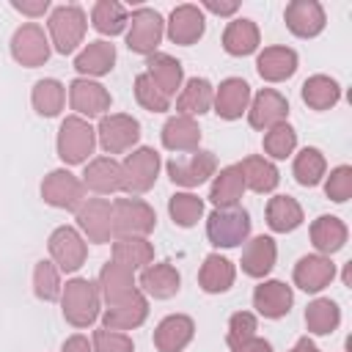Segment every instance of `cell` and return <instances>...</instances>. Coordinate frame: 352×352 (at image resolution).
<instances>
[{
    "label": "cell",
    "mask_w": 352,
    "mask_h": 352,
    "mask_svg": "<svg viewBox=\"0 0 352 352\" xmlns=\"http://www.w3.org/2000/svg\"><path fill=\"white\" fill-rule=\"evenodd\" d=\"M60 305H63V316H66L69 324H74V327L94 324L96 316H99V289H96V283H91L88 278L69 280L63 294H60Z\"/></svg>",
    "instance_id": "1"
},
{
    "label": "cell",
    "mask_w": 352,
    "mask_h": 352,
    "mask_svg": "<svg viewBox=\"0 0 352 352\" xmlns=\"http://www.w3.org/2000/svg\"><path fill=\"white\" fill-rule=\"evenodd\" d=\"M206 236L214 248H236L250 236V214L242 206L214 209L206 217Z\"/></svg>",
    "instance_id": "2"
},
{
    "label": "cell",
    "mask_w": 352,
    "mask_h": 352,
    "mask_svg": "<svg viewBox=\"0 0 352 352\" xmlns=\"http://www.w3.org/2000/svg\"><path fill=\"white\" fill-rule=\"evenodd\" d=\"M157 214L154 209L140 201V198H118L113 204V236L118 239H132V236H146L154 231Z\"/></svg>",
    "instance_id": "3"
},
{
    "label": "cell",
    "mask_w": 352,
    "mask_h": 352,
    "mask_svg": "<svg viewBox=\"0 0 352 352\" xmlns=\"http://www.w3.org/2000/svg\"><path fill=\"white\" fill-rule=\"evenodd\" d=\"M96 146V129L82 121L80 116H69L58 129V157L66 165H80L94 154Z\"/></svg>",
    "instance_id": "4"
},
{
    "label": "cell",
    "mask_w": 352,
    "mask_h": 352,
    "mask_svg": "<svg viewBox=\"0 0 352 352\" xmlns=\"http://www.w3.org/2000/svg\"><path fill=\"white\" fill-rule=\"evenodd\" d=\"M157 173H160V154L148 146L135 148L121 162V190L129 195H140L154 187Z\"/></svg>",
    "instance_id": "5"
},
{
    "label": "cell",
    "mask_w": 352,
    "mask_h": 352,
    "mask_svg": "<svg viewBox=\"0 0 352 352\" xmlns=\"http://www.w3.org/2000/svg\"><path fill=\"white\" fill-rule=\"evenodd\" d=\"M85 14L80 6H58L50 16V33H52V44L60 55H69L77 50V44L85 36Z\"/></svg>",
    "instance_id": "6"
},
{
    "label": "cell",
    "mask_w": 352,
    "mask_h": 352,
    "mask_svg": "<svg viewBox=\"0 0 352 352\" xmlns=\"http://www.w3.org/2000/svg\"><path fill=\"white\" fill-rule=\"evenodd\" d=\"M41 198L58 209H80L85 204V184L69 170H52L41 182Z\"/></svg>",
    "instance_id": "7"
},
{
    "label": "cell",
    "mask_w": 352,
    "mask_h": 352,
    "mask_svg": "<svg viewBox=\"0 0 352 352\" xmlns=\"http://www.w3.org/2000/svg\"><path fill=\"white\" fill-rule=\"evenodd\" d=\"M162 16L154 8H138L129 16V33H126V47L140 55H154L160 38H162Z\"/></svg>",
    "instance_id": "8"
},
{
    "label": "cell",
    "mask_w": 352,
    "mask_h": 352,
    "mask_svg": "<svg viewBox=\"0 0 352 352\" xmlns=\"http://www.w3.org/2000/svg\"><path fill=\"white\" fill-rule=\"evenodd\" d=\"M96 135L107 154H121L140 140V124L132 116L113 113V116H102Z\"/></svg>",
    "instance_id": "9"
},
{
    "label": "cell",
    "mask_w": 352,
    "mask_h": 352,
    "mask_svg": "<svg viewBox=\"0 0 352 352\" xmlns=\"http://www.w3.org/2000/svg\"><path fill=\"white\" fill-rule=\"evenodd\" d=\"M214 170H217V160L212 151H192L184 157H173L168 162V176L179 187H198L209 176H214Z\"/></svg>",
    "instance_id": "10"
},
{
    "label": "cell",
    "mask_w": 352,
    "mask_h": 352,
    "mask_svg": "<svg viewBox=\"0 0 352 352\" xmlns=\"http://www.w3.org/2000/svg\"><path fill=\"white\" fill-rule=\"evenodd\" d=\"M11 55H14L16 63H22L28 69L41 66L50 58V41H47L44 30L33 22L22 25L11 38Z\"/></svg>",
    "instance_id": "11"
},
{
    "label": "cell",
    "mask_w": 352,
    "mask_h": 352,
    "mask_svg": "<svg viewBox=\"0 0 352 352\" xmlns=\"http://www.w3.org/2000/svg\"><path fill=\"white\" fill-rule=\"evenodd\" d=\"M50 256L63 272H77L85 264V242L72 226H60L50 236Z\"/></svg>",
    "instance_id": "12"
},
{
    "label": "cell",
    "mask_w": 352,
    "mask_h": 352,
    "mask_svg": "<svg viewBox=\"0 0 352 352\" xmlns=\"http://www.w3.org/2000/svg\"><path fill=\"white\" fill-rule=\"evenodd\" d=\"M77 226L91 242H110L113 236V204L104 198H91L77 209Z\"/></svg>",
    "instance_id": "13"
},
{
    "label": "cell",
    "mask_w": 352,
    "mask_h": 352,
    "mask_svg": "<svg viewBox=\"0 0 352 352\" xmlns=\"http://www.w3.org/2000/svg\"><path fill=\"white\" fill-rule=\"evenodd\" d=\"M283 19H286V28L300 38H311V36H319L324 30V8L316 0L289 3Z\"/></svg>",
    "instance_id": "14"
},
{
    "label": "cell",
    "mask_w": 352,
    "mask_h": 352,
    "mask_svg": "<svg viewBox=\"0 0 352 352\" xmlns=\"http://www.w3.org/2000/svg\"><path fill=\"white\" fill-rule=\"evenodd\" d=\"M286 116H289V102L272 88H261L248 110V121L253 129H270L275 124H283Z\"/></svg>",
    "instance_id": "15"
},
{
    "label": "cell",
    "mask_w": 352,
    "mask_h": 352,
    "mask_svg": "<svg viewBox=\"0 0 352 352\" xmlns=\"http://www.w3.org/2000/svg\"><path fill=\"white\" fill-rule=\"evenodd\" d=\"M148 316V302L140 292H132L129 297L107 305L102 322L107 330H132V327H140Z\"/></svg>",
    "instance_id": "16"
},
{
    "label": "cell",
    "mask_w": 352,
    "mask_h": 352,
    "mask_svg": "<svg viewBox=\"0 0 352 352\" xmlns=\"http://www.w3.org/2000/svg\"><path fill=\"white\" fill-rule=\"evenodd\" d=\"M69 102H72V110L91 118V116H102L110 107V94H107L104 85L77 77L69 85Z\"/></svg>",
    "instance_id": "17"
},
{
    "label": "cell",
    "mask_w": 352,
    "mask_h": 352,
    "mask_svg": "<svg viewBox=\"0 0 352 352\" xmlns=\"http://www.w3.org/2000/svg\"><path fill=\"white\" fill-rule=\"evenodd\" d=\"M292 302H294V294H292V289L283 280H264L253 292V308L261 316H267V319L286 316L289 308H292Z\"/></svg>",
    "instance_id": "18"
},
{
    "label": "cell",
    "mask_w": 352,
    "mask_h": 352,
    "mask_svg": "<svg viewBox=\"0 0 352 352\" xmlns=\"http://www.w3.org/2000/svg\"><path fill=\"white\" fill-rule=\"evenodd\" d=\"M214 113L220 118H239L245 110H248V102H250V85L242 80V77H228L220 82L217 94H214Z\"/></svg>",
    "instance_id": "19"
},
{
    "label": "cell",
    "mask_w": 352,
    "mask_h": 352,
    "mask_svg": "<svg viewBox=\"0 0 352 352\" xmlns=\"http://www.w3.org/2000/svg\"><path fill=\"white\" fill-rule=\"evenodd\" d=\"M192 333H195L192 319L184 316V314H173V316H165L157 324L154 344H157L160 352H182L192 341Z\"/></svg>",
    "instance_id": "20"
},
{
    "label": "cell",
    "mask_w": 352,
    "mask_h": 352,
    "mask_svg": "<svg viewBox=\"0 0 352 352\" xmlns=\"http://www.w3.org/2000/svg\"><path fill=\"white\" fill-rule=\"evenodd\" d=\"M168 36L173 44H195L204 36V14L198 6H176L168 19Z\"/></svg>",
    "instance_id": "21"
},
{
    "label": "cell",
    "mask_w": 352,
    "mask_h": 352,
    "mask_svg": "<svg viewBox=\"0 0 352 352\" xmlns=\"http://www.w3.org/2000/svg\"><path fill=\"white\" fill-rule=\"evenodd\" d=\"M256 69H258V74H261L267 82L289 80V77L297 72V52L289 50V47H267V50L258 55Z\"/></svg>",
    "instance_id": "22"
},
{
    "label": "cell",
    "mask_w": 352,
    "mask_h": 352,
    "mask_svg": "<svg viewBox=\"0 0 352 352\" xmlns=\"http://www.w3.org/2000/svg\"><path fill=\"white\" fill-rule=\"evenodd\" d=\"M201 143L198 121L190 116H173L162 126V146L170 151H195Z\"/></svg>",
    "instance_id": "23"
},
{
    "label": "cell",
    "mask_w": 352,
    "mask_h": 352,
    "mask_svg": "<svg viewBox=\"0 0 352 352\" xmlns=\"http://www.w3.org/2000/svg\"><path fill=\"white\" fill-rule=\"evenodd\" d=\"M336 275V267L324 256H302L294 267V283L302 292H322Z\"/></svg>",
    "instance_id": "24"
},
{
    "label": "cell",
    "mask_w": 352,
    "mask_h": 352,
    "mask_svg": "<svg viewBox=\"0 0 352 352\" xmlns=\"http://www.w3.org/2000/svg\"><path fill=\"white\" fill-rule=\"evenodd\" d=\"M82 184L94 192H116L121 190V165L113 157H96L88 162L85 173H82Z\"/></svg>",
    "instance_id": "25"
},
{
    "label": "cell",
    "mask_w": 352,
    "mask_h": 352,
    "mask_svg": "<svg viewBox=\"0 0 352 352\" xmlns=\"http://www.w3.org/2000/svg\"><path fill=\"white\" fill-rule=\"evenodd\" d=\"M242 192H245L242 170H239V165H228V168H223V170L214 176V182H212V187H209V201H212L217 209H228V206H236V204H239Z\"/></svg>",
    "instance_id": "26"
},
{
    "label": "cell",
    "mask_w": 352,
    "mask_h": 352,
    "mask_svg": "<svg viewBox=\"0 0 352 352\" xmlns=\"http://www.w3.org/2000/svg\"><path fill=\"white\" fill-rule=\"evenodd\" d=\"M275 256H278L275 239L261 234V236L248 242V248L242 253V272L250 278H264L275 267Z\"/></svg>",
    "instance_id": "27"
},
{
    "label": "cell",
    "mask_w": 352,
    "mask_h": 352,
    "mask_svg": "<svg viewBox=\"0 0 352 352\" xmlns=\"http://www.w3.org/2000/svg\"><path fill=\"white\" fill-rule=\"evenodd\" d=\"M234 275H236V270H234V264H231L228 258H223L220 253H209V256L204 258V264H201L198 283H201L204 292H209V294H220V292L231 289Z\"/></svg>",
    "instance_id": "28"
},
{
    "label": "cell",
    "mask_w": 352,
    "mask_h": 352,
    "mask_svg": "<svg viewBox=\"0 0 352 352\" xmlns=\"http://www.w3.org/2000/svg\"><path fill=\"white\" fill-rule=\"evenodd\" d=\"M212 99H214V91H212V82L206 77H190L187 85L182 88L179 99H176V110L179 116H201L212 107Z\"/></svg>",
    "instance_id": "29"
},
{
    "label": "cell",
    "mask_w": 352,
    "mask_h": 352,
    "mask_svg": "<svg viewBox=\"0 0 352 352\" xmlns=\"http://www.w3.org/2000/svg\"><path fill=\"white\" fill-rule=\"evenodd\" d=\"M179 283H182L179 272H176V267H170L168 261H162V264H151V267H146L143 275H140V286H143V292L151 294V297H157V300H168V297H173V294L179 292Z\"/></svg>",
    "instance_id": "30"
},
{
    "label": "cell",
    "mask_w": 352,
    "mask_h": 352,
    "mask_svg": "<svg viewBox=\"0 0 352 352\" xmlns=\"http://www.w3.org/2000/svg\"><path fill=\"white\" fill-rule=\"evenodd\" d=\"M311 242H314V248L319 253H327V256L330 253H338L344 248V242H346V226H344V220H338L333 214L316 217L314 226H311Z\"/></svg>",
    "instance_id": "31"
},
{
    "label": "cell",
    "mask_w": 352,
    "mask_h": 352,
    "mask_svg": "<svg viewBox=\"0 0 352 352\" xmlns=\"http://www.w3.org/2000/svg\"><path fill=\"white\" fill-rule=\"evenodd\" d=\"M116 63V47L110 41H91L77 58H74V69L80 74H91V77H102L113 69Z\"/></svg>",
    "instance_id": "32"
},
{
    "label": "cell",
    "mask_w": 352,
    "mask_h": 352,
    "mask_svg": "<svg viewBox=\"0 0 352 352\" xmlns=\"http://www.w3.org/2000/svg\"><path fill=\"white\" fill-rule=\"evenodd\" d=\"M146 66H148V72H146V74L157 82V88H160L165 96H173V94H176V88L182 85V77H184L182 63H179L176 58L165 55V52H154V55H148Z\"/></svg>",
    "instance_id": "33"
},
{
    "label": "cell",
    "mask_w": 352,
    "mask_h": 352,
    "mask_svg": "<svg viewBox=\"0 0 352 352\" xmlns=\"http://www.w3.org/2000/svg\"><path fill=\"white\" fill-rule=\"evenodd\" d=\"M99 289H102L107 305H113V302L129 297L132 292H138V289H135L132 270H126V267H121V264H116V261H110V264L102 267V272H99Z\"/></svg>",
    "instance_id": "34"
},
{
    "label": "cell",
    "mask_w": 352,
    "mask_h": 352,
    "mask_svg": "<svg viewBox=\"0 0 352 352\" xmlns=\"http://www.w3.org/2000/svg\"><path fill=\"white\" fill-rule=\"evenodd\" d=\"M239 170H242V179H245V187H250L253 192H272L278 187V168L264 160V157H245L239 162Z\"/></svg>",
    "instance_id": "35"
},
{
    "label": "cell",
    "mask_w": 352,
    "mask_h": 352,
    "mask_svg": "<svg viewBox=\"0 0 352 352\" xmlns=\"http://www.w3.org/2000/svg\"><path fill=\"white\" fill-rule=\"evenodd\" d=\"M302 223V206L292 195H275L267 204V226L278 234L294 231Z\"/></svg>",
    "instance_id": "36"
},
{
    "label": "cell",
    "mask_w": 352,
    "mask_h": 352,
    "mask_svg": "<svg viewBox=\"0 0 352 352\" xmlns=\"http://www.w3.org/2000/svg\"><path fill=\"white\" fill-rule=\"evenodd\" d=\"M256 47H258V28H256V22H250V19L228 22V28L223 33V50L228 55L242 58V55H250Z\"/></svg>",
    "instance_id": "37"
},
{
    "label": "cell",
    "mask_w": 352,
    "mask_h": 352,
    "mask_svg": "<svg viewBox=\"0 0 352 352\" xmlns=\"http://www.w3.org/2000/svg\"><path fill=\"white\" fill-rule=\"evenodd\" d=\"M341 99V88L327 74H314L302 82V102L311 110H330Z\"/></svg>",
    "instance_id": "38"
},
{
    "label": "cell",
    "mask_w": 352,
    "mask_h": 352,
    "mask_svg": "<svg viewBox=\"0 0 352 352\" xmlns=\"http://www.w3.org/2000/svg\"><path fill=\"white\" fill-rule=\"evenodd\" d=\"M151 258H154V248L140 236L116 239V245H113V261L126 270H140V267L151 264Z\"/></svg>",
    "instance_id": "39"
},
{
    "label": "cell",
    "mask_w": 352,
    "mask_h": 352,
    "mask_svg": "<svg viewBox=\"0 0 352 352\" xmlns=\"http://www.w3.org/2000/svg\"><path fill=\"white\" fill-rule=\"evenodd\" d=\"M338 322H341V311H338V305L333 300L319 297V300L308 302V308H305V324H308L311 333L327 336V333H333L338 327Z\"/></svg>",
    "instance_id": "40"
},
{
    "label": "cell",
    "mask_w": 352,
    "mask_h": 352,
    "mask_svg": "<svg viewBox=\"0 0 352 352\" xmlns=\"http://www.w3.org/2000/svg\"><path fill=\"white\" fill-rule=\"evenodd\" d=\"M91 19H94V28L104 36H118L124 30V25L129 22L126 8L116 0H99L91 11Z\"/></svg>",
    "instance_id": "41"
},
{
    "label": "cell",
    "mask_w": 352,
    "mask_h": 352,
    "mask_svg": "<svg viewBox=\"0 0 352 352\" xmlns=\"http://www.w3.org/2000/svg\"><path fill=\"white\" fill-rule=\"evenodd\" d=\"M324 168H327L324 154H322L319 148H314V146H305V148L294 157V179H297L302 187L319 184L322 176H324Z\"/></svg>",
    "instance_id": "42"
},
{
    "label": "cell",
    "mask_w": 352,
    "mask_h": 352,
    "mask_svg": "<svg viewBox=\"0 0 352 352\" xmlns=\"http://www.w3.org/2000/svg\"><path fill=\"white\" fill-rule=\"evenodd\" d=\"M63 96H66L63 85L58 80H52V77L38 80L33 85V107H36L38 116H47V118L58 116L63 110Z\"/></svg>",
    "instance_id": "43"
},
{
    "label": "cell",
    "mask_w": 352,
    "mask_h": 352,
    "mask_svg": "<svg viewBox=\"0 0 352 352\" xmlns=\"http://www.w3.org/2000/svg\"><path fill=\"white\" fill-rule=\"evenodd\" d=\"M168 212H170V217H173L176 226L190 228V226H195V223L201 220V214H204V201H201L198 195H192V192H176V195H170V201H168Z\"/></svg>",
    "instance_id": "44"
},
{
    "label": "cell",
    "mask_w": 352,
    "mask_h": 352,
    "mask_svg": "<svg viewBox=\"0 0 352 352\" xmlns=\"http://www.w3.org/2000/svg\"><path fill=\"white\" fill-rule=\"evenodd\" d=\"M297 146V132L283 121V124H275L267 129L264 135V151L275 160H286Z\"/></svg>",
    "instance_id": "45"
},
{
    "label": "cell",
    "mask_w": 352,
    "mask_h": 352,
    "mask_svg": "<svg viewBox=\"0 0 352 352\" xmlns=\"http://www.w3.org/2000/svg\"><path fill=\"white\" fill-rule=\"evenodd\" d=\"M135 96H138V102H140L146 110H151V113H165V110L170 107V96H165V94L157 88V82H154L146 72L135 77Z\"/></svg>",
    "instance_id": "46"
},
{
    "label": "cell",
    "mask_w": 352,
    "mask_h": 352,
    "mask_svg": "<svg viewBox=\"0 0 352 352\" xmlns=\"http://www.w3.org/2000/svg\"><path fill=\"white\" fill-rule=\"evenodd\" d=\"M33 292L38 300H58L60 294V278H58V270L52 261H38L36 270H33Z\"/></svg>",
    "instance_id": "47"
},
{
    "label": "cell",
    "mask_w": 352,
    "mask_h": 352,
    "mask_svg": "<svg viewBox=\"0 0 352 352\" xmlns=\"http://www.w3.org/2000/svg\"><path fill=\"white\" fill-rule=\"evenodd\" d=\"M324 192L336 204L349 201V195H352V168L349 165H338L336 170H330V179L324 184Z\"/></svg>",
    "instance_id": "48"
},
{
    "label": "cell",
    "mask_w": 352,
    "mask_h": 352,
    "mask_svg": "<svg viewBox=\"0 0 352 352\" xmlns=\"http://www.w3.org/2000/svg\"><path fill=\"white\" fill-rule=\"evenodd\" d=\"M94 349L96 352H135L129 336H124L118 330H107V327L94 333Z\"/></svg>",
    "instance_id": "49"
},
{
    "label": "cell",
    "mask_w": 352,
    "mask_h": 352,
    "mask_svg": "<svg viewBox=\"0 0 352 352\" xmlns=\"http://www.w3.org/2000/svg\"><path fill=\"white\" fill-rule=\"evenodd\" d=\"M256 336V316L248 314V311H236L231 319H228V344H239V341H248Z\"/></svg>",
    "instance_id": "50"
},
{
    "label": "cell",
    "mask_w": 352,
    "mask_h": 352,
    "mask_svg": "<svg viewBox=\"0 0 352 352\" xmlns=\"http://www.w3.org/2000/svg\"><path fill=\"white\" fill-rule=\"evenodd\" d=\"M231 352H272V344L264 341V338H248V341H239L231 346Z\"/></svg>",
    "instance_id": "51"
},
{
    "label": "cell",
    "mask_w": 352,
    "mask_h": 352,
    "mask_svg": "<svg viewBox=\"0 0 352 352\" xmlns=\"http://www.w3.org/2000/svg\"><path fill=\"white\" fill-rule=\"evenodd\" d=\"M11 6H14L16 11L28 14V16H38V14H44V11L50 8V0H36V3H28V0H14Z\"/></svg>",
    "instance_id": "52"
},
{
    "label": "cell",
    "mask_w": 352,
    "mask_h": 352,
    "mask_svg": "<svg viewBox=\"0 0 352 352\" xmlns=\"http://www.w3.org/2000/svg\"><path fill=\"white\" fill-rule=\"evenodd\" d=\"M60 352H91V346H88V338L85 336H72V338H66V344H63Z\"/></svg>",
    "instance_id": "53"
},
{
    "label": "cell",
    "mask_w": 352,
    "mask_h": 352,
    "mask_svg": "<svg viewBox=\"0 0 352 352\" xmlns=\"http://www.w3.org/2000/svg\"><path fill=\"white\" fill-rule=\"evenodd\" d=\"M206 8L209 11H214V14H220V16H228V14H234L236 8H239V3H217V0H206Z\"/></svg>",
    "instance_id": "54"
},
{
    "label": "cell",
    "mask_w": 352,
    "mask_h": 352,
    "mask_svg": "<svg viewBox=\"0 0 352 352\" xmlns=\"http://www.w3.org/2000/svg\"><path fill=\"white\" fill-rule=\"evenodd\" d=\"M289 352H319V346H316L311 338H300Z\"/></svg>",
    "instance_id": "55"
}]
</instances>
